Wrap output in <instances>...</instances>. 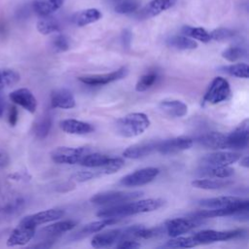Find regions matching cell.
<instances>
[{
	"instance_id": "cell-35",
	"label": "cell",
	"mask_w": 249,
	"mask_h": 249,
	"mask_svg": "<svg viewBox=\"0 0 249 249\" xmlns=\"http://www.w3.org/2000/svg\"><path fill=\"white\" fill-rule=\"evenodd\" d=\"M20 79L19 74L11 68H0V90L16 85Z\"/></svg>"
},
{
	"instance_id": "cell-11",
	"label": "cell",
	"mask_w": 249,
	"mask_h": 249,
	"mask_svg": "<svg viewBox=\"0 0 249 249\" xmlns=\"http://www.w3.org/2000/svg\"><path fill=\"white\" fill-rule=\"evenodd\" d=\"M35 232L36 227L26 224L20 220L7 239V246L14 247L24 245L35 236Z\"/></svg>"
},
{
	"instance_id": "cell-1",
	"label": "cell",
	"mask_w": 249,
	"mask_h": 249,
	"mask_svg": "<svg viewBox=\"0 0 249 249\" xmlns=\"http://www.w3.org/2000/svg\"><path fill=\"white\" fill-rule=\"evenodd\" d=\"M163 200L160 198H147L140 200H130L127 202L111 205L100 209L96 216L99 218H117L126 217L139 213L152 212L162 206Z\"/></svg>"
},
{
	"instance_id": "cell-33",
	"label": "cell",
	"mask_w": 249,
	"mask_h": 249,
	"mask_svg": "<svg viewBox=\"0 0 249 249\" xmlns=\"http://www.w3.org/2000/svg\"><path fill=\"white\" fill-rule=\"evenodd\" d=\"M169 47L177 50H195L197 48V43L188 36L177 35L172 36L166 41Z\"/></svg>"
},
{
	"instance_id": "cell-7",
	"label": "cell",
	"mask_w": 249,
	"mask_h": 249,
	"mask_svg": "<svg viewBox=\"0 0 249 249\" xmlns=\"http://www.w3.org/2000/svg\"><path fill=\"white\" fill-rule=\"evenodd\" d=\"M245 233L244 230H231V231H214V230H204L194 234V237L199 244H207L216 241L231 240L242 236Z\"/></svg>"
},
{
	"instance_id": "cell-34",
	"label": "cell",
	"mask_w": 249,
	"mask_h": 249,
	"mask_svg": "<svg viewBox=\"0 0 249 249\" xmlns=\"http://www.w3.org/2000/svg\"><path fill=\"white\" fill-rule=\"evenodd\" d=\"M52 124L53 121L50 115H44L40 119H38L33 127L35 136L39 139L46 138L52 128Z\"/></svg>"
},
{
	"instance_id": "cell-31",
	"label": "cell",
	"mask_w": 249,
	"mask_h": 249,
	"mask_svg": "<svg viewBox=\"0 0 249 249\" xmlns=\"http://www.w3.org/2000/svg\"><path fill=\"white\" fill-rule=\"evenodd\" d=\"M36 26H37V30L43 35L58 32L61 29L59 20L54 17H52L51 15L46 17H41Z\"/></svg>"
},
{
	"instance_id": "cell-23",
	"label": "cell",
	"mask_w": 249,
	"mask_h": 249,
	"mask_svg": "<svg viewBox=\"0 0 249 249\" xmlns=\"http://www.w3.org/2000/svg\"><path fill=\"white\" fill-rule=\"evenodd\" d=\"M158 142L150 141L145 143H139L132 145L123 152V157L130 160H138L151 155L153 152L157 151Z\"/></svg>"
},
{
	"instance_id": "cell-39",
	"label": "cell",
	"mask_w": 249,
	"mask_h": 249,
	"mask_svg": "<svg viewBox=\"0 0 249 249\" xmlns=\"http://www.w3.org/2000/svg\"><path fill=\"white\" fill-rule=\"evenodd\" d=\"M222 70L225 73H228L231 76H234L237 78H242V79H247L249 76V67L246 63H235V64H231L228 66L222 67Z\"/></svg>"
},
{
	"instance_id": "cell-10",
	"label": "cell",
	"mask_w": 249,
	"mask_h": 249,
	"mask_svg": "<svg viewBox=\"0 0 249 249\" xmlns=\"http://www.w3.org/2000/svg\"><path fill=\"white\" fill-rule=\"evenodd\" d=\"M198 205L205 208H231V207H246L249 206V200L233 196H217L211 198H203L198 201Z\"/></svg>"
},
{
	"instance_id": "cell-45",
	"label": "cell",
	"mask_w": 249,
	"mask_h": 249,
	"mask_svg": "<svg viewBox=\"0 0 249 249\" xmlns=\"http://www.w3.org/2000/svg\"><path fill=\"white\" fill-rule=\"evenodd\" d=\"M31 10H32V7L30 5L24 4L18 8V10L15 13V17L18 20H24L30 16Z\"/></svg>"
},
{
	"instance_id": "cell-50",
	"label": "cell",
	"mask_w": 249,
	"mask_h": 249,
	"mask_svg": "<svg viewBox=\"0 0 249 249\" xmlns=\"http://www.w3.org/2000/svg\"><path fill=\"white\" fill-rule=\"evenodd\" d=\"M8 33L7 22L4 18H0V39H4Z\"/></svg>"
},
{
	"instance_id": "cell-4",
	"label": "cell",
	"mask_w": 249,
	"mask_h": 249,
	"mask_svg": "<svg viewBox=\"0 0 249 249\" xmlns=\"http://www.w3.org/2000/svg\"><path fill=\"white\" fill-rule=\"evenodd\" d=\"M231 96V87L229 82L223 77H216L209 85L204 93L202 104H218L226 101Z\"/></svg>"
},
{
	"instance_id": "cell-12",
	"label": "cell",
	"mask_w": 249,
	"mask_h": 249,
	"mask_svg": "<svg viewBox=\"0 0 249 249\" xmlns=\"http://www.w3.org/2000/svg\"><path fill=\"white\" fill-rule=\"evenodd\" d=\"M228 149L242 150L245 149L249 141V121L245 119L237 127L227 135Z\"/></svg>"
},
{
	"instance_id": "cell-19",
	"label": "cell",
	"mask_w": 249,
	"mask_h": 249,
	"mask_svg": "<svg viewBox=\"0 0 249 249\" xmlns=\"http://www.w3.org/2000/svg\"><path fill=\"white\" fill-rule=\"evenodd\" d=\"M118 221H119V219H117V218H102L99 221L91 222V223L84 226L77 232L73 233L70 238L73 239V240L84 238L85 236H88L91 233H95V232L100 231L101 230H103L107 226H111V225L116 224Z\"/></svg>"
},
{
	"instance_id": "cell-2",
	"label": "cell",
	"mask_w": 249,
	"mask_h": 249,
	"mask_svg": "<svg viewBox=\"0 0 249 249\" xmlns=\"http://www.w3.org/2000/svg\"><path fill=\"white\" fill-rule=\"evenodd\" d=\"M150 125V120L144 113H130L117 120L115 131L117 134L131 138L141 135Z\"/></svg>"
},
{
	"instance_id": "cell-29",
	"label": "cell",
	"mask_w": 249,
	"mask_h": 249,
	"mask_svg": "<svg viewBox=\"0 0 249 249\" xmlns=\"http://www.w3.org/2000/svg\"><path fill=\"white\" fill-rule=\"evenodd\" d=\"M232 184V181L227 178L219 179H196L192 182V186L202 190H220Z\"/></svg>"
},
{
	"instance_id": "cell-15",
	"label": "cell",
	"mask_w": 249,
	"mask_h": 249,
	"mask_svg": "<svg viewBox=\"0 0 249 249\" xmlns=\"http://www.w3.org/2000/svg\"><path fill=\"white\" fill-rule=\"evenodd\" d=\"M26 200L21 196H10L0 201V218L9 219L19 213L25 206Z\"/></svg>"
},
{
	"instance_id": "cell-41",
	"label": "cell",
	"mask_w": 249,
	"mask_h": 249,
	"mask_svg": "<svg viewBox=\"0 0 249 249\" xmlns=\"http://www.w3.org/2000/svg\"><path fill=\"white\" fill-rule=\"evenodd\" d=\"M245 55H246V51L243 48L237 47V46L229 47L226 50H224L222 53V56L226 60L231 62L237 61L240 58H243Z\"/></svg>"
},
{
	"instance_id": "cell-22",
	"label": "cell",
	"mask_w": 249,
	"mask_h": 249,
	"mask_svg": "<svg viewBox=\"0 0 249 249\" xmlns=\"http://www.w3.org/2000/svg\"><path fill=\"white\" fill-rule=\"evenodd\" d=\"M123 229H114L95 234L91 239V246L94 248H105L113 246L122 236Z\"/></svg>"
},
{
	"instance_id": "cell-25",
	"label": "cell",
	"mask_w": 249,
	"mask_h": 249,
	"mask_svg": "<svg viewBox=\"0 0 249 249\" xmlns=\"http://www.w3.org/2000/svg\"><path fill=\"white\" fill-rule=\"evenodd\" d=\"M64 3V0H33L32 11L40 16L46 17L56 12Z\"/></svg>"
},
{
	"instance_id": "cell-40",
	"label": "cell",
	"mask_w": 249,
	"mask_h": 249,
	"mask_svg": "<svg viewBox=\"0 0 249 249\" xmlns=\"http://www.w3.org/2000/svg\"><path fill=\"white\" fill-rule=\"evenodd\" d=\"M157 79H158V74L156 72H153V71L142 75L138 79V81L135 85L136 91L141 92V91L147 90L148 89H150L156 83Z\"/></svg>"
},
{
	"instance_id": "cell-44",
	"label": "cell",
	"mask_w": 249,
	"mask_h": 249,
	"mask_svg": "<svg viewBox=\"0 0 249 249\" xmlns=\"http://www.w3.org/2000/svg\"><path fill=\"white\" fill-rule=\"evenodd\" d=\"M52 48L54 52L61 53L65 52L70 48L69 41L66 36L64 35H57L52 40Z\"/></svg>"
},
{
	"instance_id": "cell-9",
	"label": "cell",
	"mask_w": 249,
	"mask_h": 249,
	"mask_svg": "<svg viewBox=\"0 0 249 249\" xmlns=\"http://www.w3.org/2000/svg\"><path fill=\"white\" fill-rule=\"evenodd\" d=\"M128 74V69L126 66H123L119 68L118 70H115L110 73H105V74H96V75H86V76H81L78 78V80L86 84L88 86H103L110 84L112 82L122 80L125 78Z\"/></svg>"
},
{
	"instance_id": "cell-17",
	"label": "cell",
	"mask_w": 249,
	"mask_h": 249,
	"mask_svg": "<svg viewBox=\"0 0 249 249\" xmlns=\"http://www.w3.org/2000/svg\"><path fill=\"white\" fill-rule=\"evenodd\" d=\"M196 142L200 146L206 149H211V150L228 149L227 135L218 131H210V132L203 133L196 138Z\"/></svg>"
},
{
	"instance_id": "cell-27",
	"label": "cell",
	"mask_w": 249,
	"mask_h": 249,
	"mask_svg": "<svg viewBox=\"0 0 249 249\" xmlns=\"http://www.w3.org/2000/svg\"><path fill=\"white\" fill-rule=\"evenodd\" d=\"M159 106L164 114L172 118H182L188 113V106L181 100H162Z\"/></svg>"
},
{
	"instance_id": "cell-48",
	"label": "cell",
	"mask_w": 249,
	"mask_h": 249,
	"mask_svg": "<svg viewBox=\"0 0 249 249\" xmlns=\"http://www.w3.org/2000/svg\"><path fill=\"white\" fill-rule=\"evenodd\" d=\"M18 120V111L15 105L10 106L8 112V122L11 126H15Z\"/></svg>"
},
{
	"instance_id": "cell-3",
	"label": "cell",
	"mask_w": 249,
	"mask_h": 249,
	"mask_svg": "<svg viewBox=\"0 0 249 249\" xmlns=\"http://www.w3.org/2000/svg\"><path fill=\"white\" fill-rule=\"evenodd\" d=\"M143 196L141 191H108L93 195L90 202L97 205H115L134 200Z\"/></svg>"
},
{
	"instance_id": "cell-16",
	"label": "cell",
	"mask_w": 249,
	"mask_h": 249,
	"mask_svg": "<svg viewBox=\"0 0 249 249\" xmlns=\"http://www.w3.org/2000/svg\"><path fill=\"white\" fill-rule=\"evenodd\" d=\"M9 97L13 103L19 105L29 113L33 114L36 111L37 100L28 89L20 88L15 89L9 94Z\"/></svg>"
},
{
	"instance_id": "cell-52",
	"label": "cell",
	"mask_w": 249,
	"mask_h": 249,
	"mask_svg": "<svg viewBox=\"0 0 249 249\" xmlns=\"http://www.w3.org/2000/svg\"><path fill=\"white\" fill-rule=\"evenodd\" d=\"M5 99H4V96L2 95L1 93V90H0V118L3 117L4 115V112H5Z\"/></svg>"
},
{
	"instance_id": "cell-53",
	"label": "cell",
	"mask_w": 249,
	"mask_h": 249,
	"mask_svg": "<svg viewBox=\"0 0 249 249\" xmlns=\"http://www.w3.org/2000/svg\"><path fill=\"white\" fill-rule=\"evenodd\" d=\"M240 165L243 166V167H246V168L249 166V160H248V157H247V156H245L244 158L241 159V160H240Z\"/></svg>"
},
{
	"instance_id": "cell-13",
	"label": "cell",
	"mask_w": 249,
	"mask_h": 249,
	"mask_svg": "<svg viewBox=\"0 0 249 249\" xmlns=\"http://www.w3.org/2000/svg\"><path fill=\"white\" fill-rule=\"evenodd\" d=\"M194 144L193 139L189 137H174L170 139H166L160 142H158L157 151L162 155H170L176 154L185 150L190 149Z\"/></svg>"
},
{
	"instance_id": "cell-32",
	"label": "cell",
	"mask_w": 249,
	"mask_h": 249,
	"mask_svg": "<svg viewBox=\"0 0 249 249\" xmlns=\"http://www.w3.org/2000/svg\"><path fill=\"white\" fill-rule=\"evenodd\" d=\"M199 171V173L203 176H210L215 178H229L234 173V169L229 165L201 166Z\"/></svg>"
},
{
	"instance_id": "cell-49",
	"label": "cell",
	"mask_w": 249,
	"mask_h": 249,
	"mask_svg": "<svg viewBox=\"0 0 249 249\" xmlns=\"http://www.w3.org/2000/svg\"><path fill=\"white\" fill-rule=\"evenodd\" d=\"M131 39H132V34H131V32H130L128 29L123 30L122 35H121V41H122V44H123L124 48L128 49V48L130 47Z\"/></svg>"
},
{
	"instance_id": "cell-21",
	"label": "cell",
	"mask_w": 249,
	"mask_h": 249,
	"mask_svg": "<svg viewBox=\"0 0 249 249\" xmlns=\"http://www.w3.org/2000/svg\"><path fill=\"white\" fill-rule=\"evenodd\" d=\"M77 223L72 220H64L60 222H56L54 224H52L50 226H47L40 230L39 235L44 238H51L54 239L58 235L69 231L70 230L74 229L76 227Z\"/></svg>"
},
{
	"instance_id": "cell-47",
	"label": "cell",
	"mask_w": 249,
	"mask_h": 249,
	"mask_svg": "<svg viewBox=\"0 0 249 249\" xmlns=\"http://www.w3.org/2000/svg\"><path fill=\"white\" fill-rule=\"evenodd\" d=\"M95 173L94 171H80L77 172L73 175V178L78 181V182H86V181H89L93 178H95Z\"/></svg>"
},
{
	"instance_id": "cell-26",
	"label": "cell",
	"mask_w": 249,
	"mask_h": 249,
	"mask_svg": "<svg viewBox=\"0 0 249 249\" xmlns=\"http://www.w3.org/2000/svg\"><path fill=\"white\" fill-rule=\"evenodd\" d=\"M60 128L69 134H87L93 130L91 124L86 122L78 121L75 119H66L62 120L59 123Z\"/></svg>"
},
{
	"instance_id": "cell-51",
	"label": "cell",
	"mask_w": 249,
	"mask_h": 249,
	"mask_svg": "<svg viewBox=\"0 0 249 249\" xmlns=\"http://www.w3.org/2000/svg\"><path fill=\"white\" fill-rule=\"evenodd\" d=\"M9 163V157L4 152L0 151V168L7 166Z\"/></svg>"
},
{
	"instance_id": "cell-38",
	"label": "cell",
	"mask_w": 249,
	"mask_h": 249,
	"mask_svg": "<svg viewBox=\"0 0 249 249\" xmlns=\"http://www.w3.org/2000/svg\"><path fill=\"white\" fill-rule=\"evenodd\" d=\"M124 165V160L121 158H112V160L105 165L101 166L99 170L94 171L95 176H103V175H110L114 174L119 171Z\"/></svg>"
},
{
	"instance_id": "cell-43",
	"label": "cell",
	"mask_w": 249,
	"mask_h": 249,
	"mask_svg": "<svg viewBox=\"0 0 249 249\" xmlns=\"http://www.w3.org/2000/svg\"><path fill=\"white\" fill-rule=\"evenodd\" d=\"M211 40L215 41H225L232 38L235 35V32L229 28H217L209 33Z\"/></svg>"
},
{
	"instance_id": "cell-24",
	"label": "cell",
	"mask_w": 249,
	"mask_h": 249,
	"mask_svg": "<svg viewBox=\"0 0 249 249\" xmlns=\"http://www.w3.org/2000/svg\"><path fill=\"white\" fill-rule=\"evenodd\" d=\"M176 0H152L145 8H143L138 17L140 18H148L168 10L175 4Z\"/></svg>"
},
{
	"instance_id": "cell-5",
	"label": "cell",
	"mask_w": 249,
	"mask_h": 249,
	"mask_svg": "<svg viewBox=\"0 0 249 249\" xmlns=\"http://www.w3.org/2000/svg\"><path fill=\"white\" fill-rule=\"evenodd\" d=\"M89 153V150L85 147L73 148L60 146L56 147L51 152V158L53 161L59 164H76L79 163L81 159Z\"/></svg>"
},
{
	"instance_id": "cell-30",
	"label": "cell",
	"mask_w": 249,
	"mask_h": 249,
	"mask_svg": "<svg viewBox=\"0 0 249 249\" xmlns=\"http://www.w3.org/2000/svg\"><path fill=\"white\" fill-rule=\"evenodd\" d=\"M111 160H112V157H109L104 154H99V153L89 154V153H88L81 159V160L79 161V164H81L82 166H86V167L97 168V167H101V166L107 164Z\"/></svg>"
},
{
	"instance_id": "cell-46",
	"label": "cell",
	"mask_w": 249,
	"mask_h": 249,
	"mask_svg": "<svg viewBox=\"0 0 249 249\" xmlns=\"http://www.w3.org/2000/svg\"><path fill=\"white\" fill-rule=\"evenodd\" d=\"M116 247L119 249H134V248H139L140 243H138L134 239L125 238V239L119 240Z\"/></svg>"
},
{
	"instance_id": "cell-8",
	"label": "cell",
	"mask_w": 249,
	"mask_h": 249,
	"mask_svg": "<svg viewBox=\"0 0 249 249\" xmlns=\"http://www.w3.org/2000/svg\"><path fill=\"white\" fill-rule=\"evenodd\" d=\"M160 173V169L157 167H145L135 170L125 176H124L120 183L125 187H137L150 183Z\"/></svg>"
},
{
	"instance_id": "cell-36",
	"label": "cell",
	"mask_w": 249,
	"mask_h": 249,
	"mask_svg": "<svg viewBox=\"0 0 249 249\" xmlns=\"http://www.w3.org/2000/svg\"><path fill=\"white\" fill-rule=\"evenodd\" d=\"M198 243L194 237L192 236H176L172 237L170 240H167L166 243L163 245V247H168V248H192L195 246H197Z\"/></svg>"
},
{
	"instance_id": "cell-37",
	"label": "cell",
	"mask_w": 249,
	"mask_h": 249,
	"mask_svg": "<svg viewBox=\"0 0 249 249\" xmlns=\"http://www.w3.org/2000/svg\"><path fill=\"white\" fill-rule=\"evenodd\" d=\"M181 31L183 35L191 37L193 39H196L203 43H208L211 40L209 32H207L202 27H193V26L186 25V26H183Z\"/></svg>"
},
{
	"instance_id": "cell-42",
	"label": "cell",
	"mask_w": 249,
	"mask_h": 249,
	"mask_svg": "<svg viewBox=\"0 0 249 249\" xmlns=\"http://www.w3.org/2000/svg\"><path fill=\"white\" fill-rule=\"evenodd\" d=\"M139 3L136 0H124L115 6V11L118 14H131L137 11Z\"/></svg>"
},
{
	"instance_id": "cell-18",
	"label": "cell",
	"mask_w": 249,
	"mask_h": 249,
	"mask_svg": "<svg viewBox=\"0 0 249 249\" xmlns=\"http://www.w3.org/2000/svg\"><path fill=\"white\" fill-rule=\"evenodd\" d=\"M64 215V211L57 208H52L44 211H40L28 216H25L21 219L22 222L29 224L31 226L37 227L42 224H46L49 222H53L60 219Z\"/></svg>"
},
{
	"instance_id": "cell-20",
	"label": "cell",
	"mask_w": 249,
	"mask_h": 249,
	"mask_svg": "<svg viewBox=\"0 0 249 249\" xmlns=\"http://www.w3.org/2000/svg\"><path fill=\"white\" fill-rule=\"evenodd\" d=\"M51 105L53 108L71 109L75 107L74 95L67 89H57L51 93Z\"/></svg>"
},
{
	"instance_id": "cell-28",
	"label": "cell",
	"mask_w": 249,
	"mask_h": 249,
	"mask_svg": "<svg viewBox=\"0 0 249 249\" xmlns=\"http://www.w3.org/2000/svg\"><path fill=\"white\" fill-rule=\"evenodd\" d=\"M101 17L102 15L99 10L90 8L75 14L72 18V21L75 25L81 27L97 21Z\"/></svg>"
},
{
	"instance_id": "cell-6",
	"label": "cell",
	"mask_w": 249,
	"mask_h": 249,
	"mask_svg": "<svg viewBox=\"0 0 249 249\" xmlns=\"http://www.w3.org/2000/svg\"><path fill=\"white\" fill-rule=\"evenodd\" d=\"M202 219H198L196 217H181V218H174L167 220L163 227L165 230V232L171 236L176 237L181 234H184L186 232L191 231L195 228L198 227L201 224Z\"/></svg>"
},
{
	"instance_id": "cell-14",
	"label": "cell",
	"mask_w": 249,
	"mask_h": 249,
	"mask_svg": "<svg viewBox=\"0 0 249 249\" xmlns=\"http://www.w3.org/2000/svg\"><path fill=\"white\" fill-rule=\"evenodd\" d=\"M240 154L235 152H214L200 159L201 166L231 165L240 159Z\"/></svg>"
}]
</instances>
